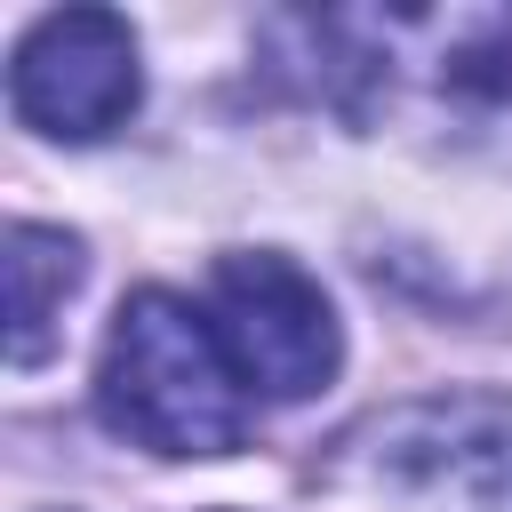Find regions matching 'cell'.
Listing matches in <instances>:
<instances>
[{"label":"cell","mask_w":512,"mask_h":512,"mask_svg":"<svg viewBox=\"0 0 512 512\" xmlns=\"http://www.w3.org/2000/svg\"><path fill=\"white\" fill-rule=\"evenodd\" d=\"M272 32L304 48L296 64H312V88L344 120L512 168V0L320 8Z\"/></svg>","instance_id":"obj_1"},{"label":"cell","mask_w":512,"mask_h":512,"mask_svg":"<svg viewBox=\"0 0 512 512\" xmlns=\"http://www.w3.org/2000/svg\"><path fill=\"white\" fill-rule=\"evenodd\" d=\"M312 488L336 512H512V392H416L336 432Z\"/></svg>","instance_id":"obj_2"},{"label":"cell","mask_w":512,"mask_h":512,"mask_svg":"<svg viewBox=\"0 0 512 512\" xmlns=\"http://www.w3.org/2000/svg\"><path fill=\"white\" fill-rule=\"evenodd\" d=\"M96 416L144 456H232L248 440V384L208 320V304L176 288H136L112 312L96 360Z\"/></svg>","instance_id":"obj_3"},{"label":"cell","mask_w":512,"mask_h":512,"mask_svg":"<svg viewBox=\"0 0 512 512\" xmlns=\"http://www.w3.org/2000/svg\"><path fill=\"white\" fill-rule=\"evenodd\" d=\"M208 320L248 400H312L344 368V328L320 280L280 248H232L208 272Z\"/></svg>","instance_id":"obj_4"},{"label":"cell","mask_w":512,"mask_h":512,"mask_svg":"<svg viewBox=\"0 0 512 512\" xmlns=\"http://www.w3.org/2000/svg\"><path fill=\"white\" fill-rule=\"evenodd\" d=\"M144 104V56L128 16L112 8H56L8 56V112L48 144H96L128 128Z\"/></svg>","instance_id":"obj_5"},{"label":"cell","mask_w":512,"mask_h":512,"mask_svg":"<svg viewBox=\"0 0 512 512\" xmlns=\"http://www.w3.org/2000/svg\"><path fill=\"white\" fill-rule=\"evenodd\" d=\"M80 272H88V256H80L72 232H56V224H8V360L16 368L48 360L64 296L80 288Z\"/></svg>","instance_id":"obj_6"}]
</instances>
